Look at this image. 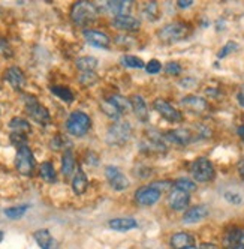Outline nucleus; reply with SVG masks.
Instances as JSON below:
<instances>
[{"instance_id":"obj_1","label":"nucleus","mask_w":244,"mask_h":249,"mask_svg":"<svg viewBox=\"0 0 244 249\" xmlns=\"http://www.w3.org/2000/svg\"><path fill=\"white\" fill-rule=\"evenodd\" d=\"M98 17V9L90 2H77L71 8V20L77 26H89Z\"/></svg>"},{"instance_id":"obj_2","label":"nucleus","mask_w":244,"mask_h":249,"mask_svg":"<svg viewBox=\"0 0 244 249\" xmlns=\"http://www.w3.org/2000/svg\"><path fill=\"white\" fill-rule=\"evenodd\" d=\"M67 132L74 137H82L92 128V119L82 111H74L66 122Z\"/></svg>"},{"instance_id":"obj_3","label":"nucleus","mask_w":244,"mask_h":249,"mask_svg":"<svg viewBox=\"0 0 244 249\" xmlns=\"http://www.w3.org/2000/svg\"><path fill=\"white\" fill-rule=\"evenodd\" d=\"M132 137V126L128 122H115L107 132V143L111 146H125Z\"/></svg>"},{"instance_id":"obj_4","label":"nucleus","mask_w":244,"mask_h":249,"mask_svg":"<svg viewBox=\"0 0 244 249\" xmlns=\"http://www.w3.org/2000/svg\"><path fill=\"white\" fill-rule=\"evenodd\" d=\"M190 173H192V177H194V180L199 183H207L214 179V167L211 161H208L207 158H198L196 161L192 164Z\"/></svg>"},{"instance_id":"obj_5","label":"nucleus","mask_w":244,"mask_h":249,"mask_svg":"<svg viewBox=\"0 0 244 249\" xmlns=\"http://www.w3.org/2000/svg\"><path fill=\"white\" fill-rule=\"evenodd\" d=\"M24 105H26V111L32 117V120H34L39 124L49 123L51 116H49L48 110L34 96H24Z\"/></svg>"},{"instance_id":"obj_6","label":"nucleus","mask_w":244,"mask_h":249,"mask_svg":"<svg viewBox=\"0 0 244 249\" xmlns=\"http://www.w3.org/2000/svg\"><path fill=\"white\" fill-rule=\"evenodd\" d=\"M189 32H190L189 24L177 21V23L166 24L163 29H161L159 30V38L162 41H166V42H174V41L184 39L189 35Z\"/></svg>"},{"instance_id":"obj_7","label":"nucleus","mask_w":244,"mask_h":249,"mask_svg":"<svg viewBox=\"0 0 244 249\" xmlns=\"http://www.w3.org/2000/svg\"><path fill=\"white\" fill-rule=\"evenodd\" d=\"M15 167L21 174L24 176H30L33 174L34 170V158L33 153L30 150L29 146H21L16 150V156H15Z\"/></svg>"},{"instance_id":"obj_8","label":"nucleus","mask_w":244,"mask_h":249,"mask_svg":"<svg viewBox=\"0 0 244 249\" xmlns=\"http://www.w3.org/2000/svg\"><path fill=\"white\" fill-rule=\"evenodd\" d=\"M153 107H154V110L158 111L163 119H166L171 123H180L183 120V114L179 110L174 108V107L168 101H165L163 98L154 99Z\"/></svg>"},{"instance_id":"obj_9","label":"nucleus","mask_w":244,"mask_h":249,"mask_svg":"<svg viewBox=\"0 0 244 249\" xmlns=\"http://www.w3.org/2000/svg\"><path fill=\"white\" fill-rule=\"evenodd\" d=\"M161 192L150 186H143L135 192V201L139 206H153L161 200Z\"/></svg>"},{"instance_id":"obj_10","label":"nucleus","mask_w":244,"mask_h":249,"mask_svg":"<svg viewBox=\"0 0 244 249\" xmlns=\"http://www.w3.org/2000/svg\"><path fill=\"white\" fill-rule=\"evenodd\" d=\"M105 176H107V179H108L111 188L115 189V191H125L130 185L128 177L123 173H121L117 167L108 165L107 170H105Z\"/></svg>"},{"instance_id":"obj_11","label":"nucleus","mask_w":244,"mask_h":249,"mask_svg":"<svg viewBox=\"0 0 244 249\" xmlns=\"http://www.w3.org/2000/svg\"><path fill=\"white\" fill-rule=\"evenodd\" d=\"M190 201V195L181 189L172 188L169 191V197H168V203L171 206V209L174 210H184L189 206Z\"/></svg>"},{"instance_id":"obj_12","label":"nucleus","mask_w":244,"mask_h":249,"mask_svg":"<svg viewBox=\"0 0 244 249\" xmlns=\"http://www.w3.org/2000/svg\"><path fill=\"white\" fill-rule=\"evenodd\" d=\"M84 39L89 42L90 45L93 47H98V48H103V50H108L110 48V38L107 36L105 33H102L99 30H84Z\"/></svg>"},{"instance_id":"obj_13","label":"nucleus","mask_w":244,"mask_h":249,"mask_svg":"<svg viewBox=\"0 0 244 249\" xmlns=\"http://www.w3.org/2000/svg\"><path fill=\"white\" fill-rule=\"evenodd\" d=\"M130 108L133 110L136 119L139 122H143V123H147L148 119H150V111L147 108V104L144 101L143 96H139V95H133L130 98Z\"/></svg>"},{"instance_id":"obj_14","label":"nucleus","mask_w":244,"mask_h":249,"mask_svg":"<svg viewBox=\"0 0 244 249\" xmlns=\"http://www.w3.org/2000/svg\"><path fill=\"white\" fill-rule=\"evenodd\" d=\"M223 246L226 249L244 246V228H229L223 234Z\"/></svg>"},{"instance_id":"obj_15","label":"nucleus","mask_w":244,"mask_h":249,"mask_svg":"<svg viewBox=\"0 0 244 249\" xmlns=\"http://www.w3.org/2000/svg\"><path fill=\"white\" fill-rule=\"evenodd\" d=\"M113 26L118 30H125V32H135L139 29L141 23H139L138 18L132 15H120V17H114L113 18Z\"/></svg>"},{"instance_id":"obj_16","label":"nucleus","mask_w":244,"mask_h":249,"mask_svg":"<svg viewBox=\"0 0 244 249\" xmlns=\"http://www.w3.org/2000/svg\"><path fill=\"white\" fill-rule=\"evenodd\" d=\"M5 78L12 86V89H15V90H21V89L26 86V77L18 66L8 68L6 72H5Z\"/></svg>"},{"instance_id":"obj_17","label":"nucleus","mask_w":244,"mask_h":249,"mask_svg":"<svg viewBox=\"0 0 244 249\" xmlns=\"http://www.w3.org/2000/svg\"><path fill=\"white\" fill-rule=\"evenodd\" d=\"M33 237H34V240H36V243H38V246L41 249H59V245H57L56 239L51 236V233L45 228L34 231Z\"/></svg>"},{"instance_id":"obj_18","label":"nucleus","mask_w":244,"mask_h":249,"mask_svg":"<svg viewBox=\"0 0 244 249\" xmlns=\"http://www.w3.org/2000/svg\"><path fill=\"white\" fill-rule=\"evenodd\" d=\"M208 215V209L205 206H194V207H190L187 209V212L184 213V216H183V224H196L199 221H202L204 218H207Z\"/></svg>"},{"instance_id":"obj_19","label":"nucleus","mask_w":244,"mask_h":249,"mask_svg":"<svg viewBox=\"0 0 244 249\" xmlns=\"http://www.w3.org/2000/svg\"><path fill=\"white\" fill-rule=\"evenodd\" d=\"M165 140L169 143L179 144V146H186L187 143L192 141V132L189 129H176V131H169L165 134Z\"/></svg>"},{"instance_id":"obj_20","label":"nucleus","mask_w":244,"mask_h":249,"mask_svg":"<svg viewBox=\"0 0 244 249\" xmlns=\"http://www.w3.org/2000/svg\"><path fill=\"white\" fill-rule=\"evenodd\" d=\"M181 105L189 108L190 111L194 113H204L208 110V104L204 98H199V96H195V95H190V96H186L181 99Z\"/></svg>"},{"instance_id":"obj_21","label":"nucleus","mask_w":244,"mask_h":249,"mask_svg":"<svg viewBox=\"0 0 244 249\" xmlns=\"http://www.w3.org/2000/svg\"><path fill=\"white\" fill-rule=\"evenodd\" d=\"M195 239L189 233H176L171 237V246L174 249H189L194 248Z\"/></svg>"},{"instance_id":"obj_22","label":"nucleus","mask_w":244,"mask_h":249,"mask_svg":"<svg viewBox=\"0 0 244 249\" xmlns=\"http://www.w3.org/2000/svg\"><path fill=\"white\" fill-rule=\"evenodd\" d=\"M107 6L115 17H120V15H128L130 12L133 2H130V0H111V2L107 3Z\"/></svg>"},{"instance_id":"obj_23","label":"nucleus","mask_w":244,"mask_h":249,"mask_svg":"<svg viewBox=\"0 0 244 249\" xmlns=\"http://www.w3.org/2000/svg\"><path fill=\"white\" fill-rule=\"evenodd\" d=\"M110 228L114 231H120V233H125V231H130L136 228L138 222L133 218H115L108 222Z\"/></svg>"},{"instance_id":"obj_24","label":"nucleus","mask_w":244,"mask_h":249,"mask_svg":"<svg viewBox=\"0 0 244 249\" xmlns=\"http://www.w3.org/2000/svg\"><path fill=\"white\" fill-rule=\"evenodd\" d=\"M87 186H89V179H87L85 173L78 168L74 174V179H72V189L77 195H81L85 192Z\"/></svg>"},{"instance_id":"obj_25","label":"nucleus","mask_w":244,"mask_h":249,"mask_svg":"<svg viewBox=\"0 0 244 249\" xmlns=\"http://www.w3.org/2000/svg\"><path fill=\"white\" fill-rule=\"evenodd\" d=\"M75 165H77V162H75V156H74L72 150H66L63 153V158H62V173H63V176L69 177L71 174H74Z\"/></svg>"},{"instance_id":"obj_26","label":"nucleus","mask_w":244,"mask_h":249,"mask_svg":"<svg viewBox=\"0 0 244 249\" xmlns=\"http://www.w3.org/2000/svg\"><path fill=\"white\" fill-rule=\"evenodd\" d=\"M75 65L82 72H95V69L98 68V59L92 56H82L77 59Z\"/></svg>"},{"instance_id":"obj_27","label":"nucleus","mask_w":244,"mask_h":249,"mask_svg":"<svg viewBox=\"0 0 244 249\" xmlns=\"http://www.w3.org/2000/svg\"><path fill=\"white\" fill-rule=\"evenodd\" d=\"M49 90H51V93H54L57 98H60L62 101H65L67 104H71L74 101L72 90L69 87H66V86H51Z\"/></svg>"},{"instance_id":"obj_28","label":"nucleus","mask_w":244,"mask_h":249,"mask_svg":"<svg viewBox=\"0 0 244 249\" xmlns=\"http://www.w3.org/2000/svg\"><path fill=\"white\" fill-rule=\"evenodd\" d=\"M39 174H41L42 179H44L45 182H48V183H54V182H56V179H57L56 170H54V165L51 164V162H48V161L41 164Z\"/></svg>"},{"instance_id":"obj_29","label":"nucleus","mask_w":244,"mask_h":249,"mask_svg":"<svg viewBox=\"0 0 244 249\" xmlns=\"http://www.w3.org/2000/svg\"><path fill=\"white\" fill-rule=\"evenodd\" d=\"M9 128H11L14 132H21V134H27V132L32 131L30 123H29L26 119H21V117H14V119L9 122Z\"/></svg>"},{"instance_id":"obj_30","label":"nucleus","mask_w":244,"mask_h":249,"mask_svg":"<svg viewBox=\"0 0 244 249\" xmlns=\"http://www.w3.org/2000/svg\"><path fill=\"white\" fill-rule=\"evenodd\" d=\"M72 143L69 141V138L63 134H57L53 140H51V149L54 150H71Z\"/></svg>"},{"instance_id":"obj_31","label":"nucleus","mask_w":244,"mask_h":249,"mask_svg":"<svg viewBox=\"0 0 244 249\" xmlns=\"http://www.w3.org/2000/svg\"><path fill=\"white\" fill-rule=\"evenodd\" d=\"M29 204H23V206H15V207H9V209H5L3 213H5V216H8L9 219H20L23 218L27 210H29Z\"/></svg>"},{"instance_id":"obj_32","label":"nucleus","mask_w":244,"mask_h":249,"mask_svg":"<svg viewBox=\"0 0 244 249\" xmlns=\"http://www.w3.org/2000/svg\"><path fill=\"white\" fill-rule=\"evenodd\" d=\"M100 108H102V111L105 113L110 119L118 120V119H120V116H121L120 110L117 108V107H115L110 99H105V101H103V102L100 104Z\"/></svg>"},{"instance_id":"obj_33","label":"nucleus","mask_w":244,"mask_h":249,"mask_svg":"<svg viewBox=\"0 0 244 249\" xmlns=\"http://www.w3.org/2000/svg\"><path fill=\"white\" fill-rule=\"evenodd\" d=\"M120 63L123 65V66H126V68H135V69H141V68H144L146 65H144V62L139 59V57H136V56H132V54H125V56H121V59H120Z\"/></svg>"},{"instance_id":"obj_34","label":"nucleus","mask_w":244,"mask_h":249,"mask_svg":"<svg viewBox=\"0 0 244 249\" xmlns=\"http://www.w3.org/2000/svg\"><path fill=\"white\" fill-rule=\"evenodd\" d=\"M174 188L181 189V191L190 194V192H195L196 191V183L189 180V179H177L176 182H174Z\"/></svg>"},{"instance_id":"obj_35","label":"nucleus","mask_w":244,"mask_h":249,"mask_svg":"<svg viewBox=\"0 0 244 249\" xmlns=\"http://www.w3.org/2000/svg\"><path fill=\"white\" fill-rule=\"evenodd\" d=\"M115 107H117V108L120 110V113L121 114H123L128 108H129V107H130V101H128L126 98H123V96H121V95H113L111 98H108Z\"/></svg>"},{"instance_id":"obj_36","label":"nucleus","mask_w":244,"mask_h":249,"mask_svg":"<svg viewBox=\"0 0 244 249\" xmlns=\"http://www.w3.org/2000/svg\"><path fill=\"white\" fill-rule=\"evenodd\" d=\"M11 143L15 144L16 147L27 146V135L21 132H12L11 134Z\"/></svg>"},{"instance_id":"obj_37","label":"nucleus","mask_w":244,"mask_h":249,"mask_svg":"<svg viewBox=\"0 0 244 249\" xmlns=\"http://www.w3.org/2000/svg\"><path fill=\"white\" fill-rule=\"evenodd\" d=\"M144 15L147 17L148 20H154L156 18V14H158V3L156 2H148L146 6H144Z\"/></svg>"},{"instance_id":"obj_38","label":"nucleus","mask_w":244,"mask_h":249,"mask_svg":"<svg viewBox=\"0 0 244 249\" xmlns=\"http://www.w3.org/2000/svg\"><path fill=\"white\" fill-rule=\"evenodd\" d=\"M165 72L168 75H180L181 74V66L177 62H168L165 65Z\"/></svg>"},{"instance_id":"obj_39","label":"nucleus","mask_w":244,"mask_h":249,"mask_svg":"<svg viewBox=\"0 0 244 249\" xmlns=\"http://www.w3.org/2000/svg\"><path fill=\"white\" fill-rule=\"evenodd\" d=\"M238 50V45L235 44V42H228V44H226L220 51H219V59H222V57H226V56H228V54H231V53H234V51H237Z\"/></svg>"},{"instance_id":"obj_40","label":"nucleus","mask_w":244,"mask_h":249,"mask_svg":"<svg viewBox=\"0 0 244 249\" xmlns=\"http://www.w3.org/2000/svg\"><path fill=\"white\" fill-rule=\"evenodd\" d=\"M146 71H147L148 74H159L161 71H162V65H161L159 60L153 59V60H150V62L146 65Z\"/></svg>"},{"instance_id":"obj_41","label":"nucleus","mask_w":244,"mask_h":249,"mask_svg":"<svg viewBox=\"0 0 244 249\" xmlns=\"http://www.w3.org/2000/svg\"><path fill=\"white\" fill-rule=\"evenodd\" d=\"M151 186H153L154 189H158V191L162 194V192L169 191L171 188H174V183H172L171 180H158V182L151 183Z\"/></svg>"},{"instance_id":"obj_42","label":"nucleus","mask_w":244,"mask_h":249,"mask_svg":"<svg viewBox=\"0 0 244 249\" xmlns=\"http://www.w3.org/2000/svg\"><path fill=\"white\" fill-rule=\"evenodd\" d=\"M225 200H226V201H229L231 204H235V206L241 204V201H243L241 195L237 194V192H232V191H226V192H225Z\"/></svg>"},{"instance_id":"obj_43","label":"nucleus","mask_w":244,"mask_h":249,"mask_svg":"<svg viewBox=\"0 0 244 249\" xmlns=\"http://www.w3.org/2000/svg\"><path fill=\"white\" fill-rule=\"evenodd\" d=\"M80 81H81V84H84V86H92V84H95V83L98 81V77H96L95 72H84V74L80 77Z\"/></svg>"},{"instance_id":"obj_44","label":"nucleus","mask_w":244,"mask_h":249,"mask_svg":"<svg viewBox=\"0 0 244 249\" xmlns=\"http://www.w3.org/2000/svg\"><path fill=\"white\" fill-rule=\"evenodd\" d=\"M0 54H3V56H11L12 54L11 47L5 39H0Z\"/></svg>"},{"instance_id":"obj_45","label":"nucleus","mask_w":244,"mask_h":249,"mask_svg":"<svg viewBox=\"0 0 244 249\" xmlns=\"http://www.w3.org/2000/svg\"><path fill=\"white\" fill-rule=\"evenodd\" d=\"M195 83H196L195 80H192V78H186V80L180 81V86H181V87H184V89H187V87H194V84H195Z\"/></svg>"},{"instance_id":"obj_46","label":"nucleus","mask_w":244,"mask_h":249,"mask_svg":"<svg viewBox=\"0 0 244 249\" xmlns=\"http://www.w3.org/2000/svg\"><path fill=\"white\" fill-rule=\"evenodd\" d=\"M238 173L241 176V179L244 180V156L240 159V162H238Z\"/></svg>"},{"instance_id":"obj_47","label":"nucleus","mask_w":244,"mask_h":249,"mask_svg":"<svg viewBox=\"0 0 244 249\" xmlns=\"http://www.w3.org/2000/svg\"><path fill=\"white\" fill-rule=\"evenodd\" d=\"M192 0H180V2H177V5L180 6V8H189V6H192Z\"/></svg>"},{"instance_id":"obj_48","label":"nucleus","mask_w":244,"mask_h":249,"mask_svg":"<svg viewBox=\"0 0 244 249\" xmlns=\"http://www.w3.org/2000/svg\"><path fill=\"white\" fill-rule=\"evenodd\" d=\"M199 249H217V246L214 243H202Z\"/></svg>"},{"instance_id":"obj_49","label":"nucleus","mask_w":244,"mask_h":249,"mask_svg":"<svg viewBox=\"0 0 244 249\" xmlns=\"http://www.w3.org/2000/svg\"><path fill=\"white\" fill-rule=\"evenodd\" d=\"M237 134H238V137H240L241 140H244V124H243V126H240V128L237 129Z\"/></svg>"},{"instance_id":"obj_50","label":"nucleus","mask_w":244,"mask_h":249,"mask_svg":"<svg viewBox=\"0 0 244 249\" xmlns=\"http://www.w3.org/2000/svg\"><path fill=\"white\" fill-rule=\"evenodd\" d=\"M237 99H238L240 105H243V107H244V93H241V92H240V93L237 95Z\"/></svg>"},{"instance_id":"obj_51","label":"nucleus","mask_w":244,"mask_h":249,"mask_svg":"<svg viewBox=\"0 0 244 249\" xmlns=\"http://www.w3.org/2000/svg\"><path fill=\"white\" fill-rule=\"evenodd\" d=\"M3 237H5V233H3V231H2V230H0V242H2V240H3Z\"/></svg>"},{"instance_id":"obj_52","label":"nucleus","mask_w":244,"mask_h":249,"mask_svg":"<svg viewBox=\"0 0 244 249\" xmlns=\"http://www.w3.org/2000/svg\"><path fill=\"white\" fill-rule=\"evenodd\" d=\"M231 249H244V246H237V248H231Z\"/></svg>"},{"instance_id":"obj_53","label":"nucleus","mask_w":244,"mask_h":249,"mask_svg":"<svg viewBox=\"0 0 244 249\" xmlns=\"http://www.w3.org/2000/svg\"><path fill=\"white\" fill-rule=\"evenodd\" d=\"M241 93H244V86H243V90H241Z\"/></svg>"},{"instance_id":"obj_54","label":"nucleus","mask_w":244,"mask_h":249,"mask_svg":"<svg viewBox=\"0 0 244 249\" xmlns=\"http://www.w3.org/2000/svg\"><path fill=\"white\" fill-rule=\"evenodd\" d=\"M189 249H199V248H189Z\"/></svg>"}]
</instances>
